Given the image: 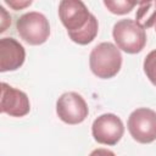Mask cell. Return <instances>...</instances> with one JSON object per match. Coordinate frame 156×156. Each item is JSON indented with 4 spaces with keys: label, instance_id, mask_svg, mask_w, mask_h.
<instances>
[{
    "label": "cell",
    "instance_id": "cell-1",
    "mask_svg": "<svg viewBox=\"0 0 156 156\" xmlns=\"http://www.w3.org/2000/svg\"><path fill=\"white\" fill-rule=\"evenodd\" d=\"M58 17L69 39L79 45L91 43L98 35V20L80 0H62L58 4Z\"/></svg>",
    "mask_w": 156,
    "mask_h": 156
},
{
    "label": "cell",
    "instance_id": "cell-5",
    "mask_svg": "<svg viewBox=\"0 0 156 156\" xmlns=\"http://www.w3.org/2000/svg\"><path fill=\"white\" fill-rule=\"evenodd\" d=\"M128 130L132 138L140 144L156 140V112L147 107L134 110L128 117Z\"/></svg>",
    "mask_w": 156,
    "mask_h": 156
},
{
    "label": "cell",
    "instance_id": "cell-2",
    "mask_svg": "<svg viewBox=\"0 0 156 156\" xmlns=\"http://www.w3.org/2000/svg\"><path fill=\"white\" fill-rule=\"evenodd\" d=\"M89 66L98 78L108 79L115 77L122 67L119 49L110 41L98 44L89 55Z\"/></svg>",
    "mask_w": 156,
    "mask_h": 156
},
{
    "label": "cell",
    "instance_id": "cell-14",
    "mask_svg": "<svg viewBox=\"0 0 156 156\" xmlns=\"http://www.w3.org/2000/svg\"><path fill=\"white\" fill-rule=\"evenodd\" d=\"M7 5H10L13 10H21V9H23V7H26V6H29L30 4H32V1L29 0V1H17V0H6L5 1Z\"/></svg>",
    "mask_w": 156,
    "mask_h": 156
},
{
    "label": "cell",
    "instance_id": "cell-15",
    "mask_svg": "<svg viewBox=\"0 0 156 156\" xmlns=\"http://www.w3.org/2000/svg\"><path fill=\"white\" fill-rule=\"evenodd\" d=\"M89 156H116L115 152H112L111 150H107V149H104V147H100V149H95L90 152Z\"/></svg>",
    "mask_w": 156,
    "mask_h": 156
},
{
    "label": "cell",
    "instance_id": "cell-11",
    "mask_svg": "<svg viewBox=\"0 0 156 156\" xmlns=\"http://www.w3.org/2000/svg\"><path fill=\"white\" fill-rule=\"evenodd\" d=\"M104 5L111 13L126 15V13H129L134 9L136 2L129 1V0H104Z\"/></svg>",
    "mask_w": 156,
    "mask_h": 156
},
{
    "label": "cell",
    "instance_id": "cell-12",
    "mask_svg": "<svg viewBox=\"0 0 156 156\" xmlns=\"http://www.w3.org/2000/svg\"><path fill=\"white\" fill-rule=\"evenodd\" d=\"M143 68L149 80L156 87V49L146 55V57L144 58Z\"/></svg>",
    "mask_w": 156,
    "mask_h": 156
},
{
    "label": "cell",
    "instance_id": "cell-6",
    "mask_svg": "<svg viewBox=\"0 0 156 156\" xmlns=\"http://www.w3.org/2000/svg\"><path fill=\"white\" fill-rule=\"evenodd\" d=\"M56 113L62 122L67 124H78L88 117L89 108L82 95L76 91H67L57 99Z\"/></svg>",
    "mask_w": 156,
    "mask_h": 156
},
{
    "label": "cell",
    "instance_id": "cell-3",
    "mask_svg": "<svg viewBox=\"0 0 156 156\" xmlns=\"http://www.w3.org/2000/svg\"><path fill=\"white\" fill-rule=\"evenodd\" d=\"M112 37L117 48L127 54H138L146 44L145 29L130 18L116 22L112 29Z\"/></svg>",
    "mask_w": 156,
    "mask_h": 156
},
{
    "label": "cell",
    "instance_id": "cell-16",
    "mask_svg": "<svg viewBox=\"0 0 156 156\" xmlns=\"http://www.w3.org/2000/svg\"><path fill=\"white\" fill-rule=\"evenodd\" d=\"M155 30H156V24H155Z\"/></svg>",
    "mask_w": 156,
    "mask_h": 156
},
{
    "label": "cell",
    "instance_id": "cell-4",
    "mask_svg": "<svg viewBox=\"0 0 156 156\" xmlns=\"http://www.w3.org/2000/svg\"><path fill=\"white\" fill-rule=\"evenodd\" d=\"M16 29L21 39L29 45H41L50 35V24L48 18L37 11L23 13L16 22Z\"/></svg>",
    "mask_w": 156,
    "mask_h": 156
},
{
    "label": "cell",
    "instance_id": "cell-13",
    "mask_svg": "<svg viewBox=\"0 0 156 156\" xmlns=\"http://www.w3.org/2000/svg\"><path fill=\"white\" fill-rule=\"evenodd\" d=\"M0 12H1V28H0V33L5 32L7 26L11 24V16L7 15V12L5 11V9L2 6H0Z\"/></svg>",
    "mask_w": 156,
    "mask_h": 156
},
{
    "label": "cell",
    "instance_id": "cell-7",
    "mask_svg": "<svg viewBox=\"0 0 156 156\" xmlns=\"http://www.w3.org/2000/svg\"><path fill=\"white\" fill-rule=\"evenodd\" d=\"M124 133L122 119L115 113H104L94 119L91 134L99 144L116 145Z\"/></svg>",
    "mask_w": 156,
    "mask_h": 156
},
{
    "label": "cell",
    "instance_id": "cell-8",
    "mask_svg": "<svg viewBox=\"0 0 156 156\" xmlns=\"http://www.w3.org/2000/svg\"><path fill=\"white\" fill-rule=\"evenodd\" d=\"M0 110L12 117H23L30 111V102L27 94L7 83H1Z\"/></svg>",
    "mask_w": 156,
    "mask_h": 156
},
{
    "label": "cell",
    "instance_id": "cell-9",
    "mask_svg": "<svg viewBox=\"0 0 156 156\" xmlns=\"http://www.w3.org/2000/svg\"><path fill=\"white\" fill-rule=\"evenodd\" d=\"M26 60V50L13 38L0 39V72L18 69Z\"/></svg>",
    "mask_w": 156,
    "mask_h": 156
},
{
    "label": "cell",
    "instance_id": "cell-10",
    "mask_svg": "<svg viewBox=\"0 0 156 156\" xmlns=\"http://www.w3.org/2000/svg\"><path fill=\"white\" fill-rule=\"evenodd\" d=\"M136 23L145 28H150L156 23V1L139 2V7L135 13Z\"/></svg>",
    "mask_w": 156,
    "mask_h": 156
}]
</instances>
